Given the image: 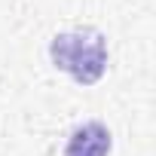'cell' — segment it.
<instances>
[{
    "instance_id": "6da1fadb",
    "label": "cell",
    "mask_w": 156,
    "mask_h": 156,
    "mask_svg": "<svg viewBox=\"0 0 156 156\" xmlns=\"http://www.w3.org/2000/svg\"><path fill=\"white\" fill-rule=\"evenodd\" d=\"M49 58L80 86L98 83L107 70V37L98 28H73L55 34L49 43Z\"/></svg>"
},
{
    "instance_id": "7a4b0ae2",
    "label": "cell",
    "mask_w": 156,
    "mask_h": 156,
    "mask_svg": "<svg viewBox=\"0 0 156 156\" xmlns=\"http://www.w3.org/2000/svg\"><path fill=\"white\" fill-rule=\"evenodd\" d=\"M113 147L110 129L98 119H89L83 126H76L67 138V147L61 156H107Z\"/></svg>"
}]
</instances>
